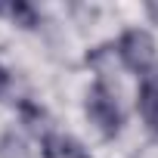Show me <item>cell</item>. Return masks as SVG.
<instances>
[{
	"instance_id": "3957f363",
	"label": "cell",
	"mask_w": 158,
	"mask_h": 158,
	"mask_svg": "<svg viewBox=\"0 0 158 158\" xmlns=\"http://www.w3.org/2000/svg\"><path fill=\"white\" fill-rule=\"evenodd\" d=\"M40 152H44V158H90V152L77 139L62 136V133H44Z\"/></svg>"
},
{
	"instance_id": "52a82bcc",
	"label": "cell",
	"mask_w": 158,
	"mask_h": 158,
	"mask_svg": "<svg viewBox=\"0 0 158 158\" xmlns=\"http://www.w3.org/2000/svg\"><path fill=\"white\" fill-rule=\"evenodd\" d=\"M6 84H10V71H6L3 65H0V93L6 90Z\"/></svg>"
},
{
	"instance_id": "ba28073f",
	"label": "cell",
	"mask_w": 158,
	"mask_h": 158,
	"mask_svg": "<svg viewBox=\"0 0 158 158\" xmlns=\"http://www.w3.org/2000/svg\"><path fill=\"white\" fill-rule=\"evenodd\" d=\"M149 16H152V19L158 22V3H149Z\"/></svg>"
},
{
	"instance_id": "7a4b0ae2",
	"label": "cell",
	"mask_w": 158,
	"mask_h": 158,
	"mask_svg": "<svg viewBox=\"0 0 158 158\" xmlns=\"http://www.w3.org/2000/svg\"><path fill=\"white\" fill-rule=\"evenodd\" d=\"M118 56L124 59V65L130 71H149L152 62H155V40L139 31V28H130L124 31V37L118 40Z\"/></svg>"
},
{
	"instance_id": "9c48e42d",
	"label": "cell",
	"mask_w": 158,
	"mask_h": 158,
	"mask_svg": "<svg viewBox=\"0 0 158 158\" xmlns=\"http://www.w3.org/2000/svg\"><path fill=\"white\" fill-rule=\"evenodd\" d=\"M0 10H3V6H0Z\"/></svg>"
},
{
	"instance_id": "5b68a950",
	"label": "cell",
	"mask_w": 158,
	"mask_h": 158,
	"mask_svg": "<svg viewBox=\"0 0 158 158\" xmlns=\"http://www.w3.org/2000/svg\"><path fill=\"white\" fill-rule=\"evenodd\" d=\"M0 158H31L25 139L16 136V130H6L3 136H0Z\"/></svg>"
},
{
	"instance_id": "277c9868",
	"label": "cell",
	"mask_w": 158,
	"mask_h": 158,
	"mask_svg": "<svg viewBox=\"0 0 158 158\" xmlns=\"http://www.w3.org/2000/svg\"><path fill=\"white\" fill-rule=\"evenodd\" d=\"M136 106H139V115H143L146 127L158 136V84H155V81H146V84L139 87Z\"/></svg>"
},
{
	"instance_id": "6da1fadb",
	"label": "cell",
	"mask_w": 158,
	"mask_h": 158,
	"mask_svg": "<svg viewBox=\"0 0 158 158\" xmlns=\"http://www.w3.org/2000/svg\"><path fill=\"white\" fill-rule=\"evenodd\" d=\"M87 115H90V121L99 127L102 136H115V133L121 130V124H124L121 106H118L115 93H112L106 84L90 87V93H87Z\"/></svg>"
},
{
	"instance_id": "8992f818",
	"label": "cell",
	"mask_w": 158,
	"mask_h": 158,
	"mask_svg": "<svg viewBox=\"0 0 158 158\" xmlns=\"http://www.w3.org/2000/svg\"><path fill=\"white\" fill-rule=\"evenodd\" d=\"M6 13H10V16H13V22H16V25H22V28H37V22H40L37 10H34L31 3H25V0H16V3H10V6H6Z\"/></svg>"
}]
</instances>
